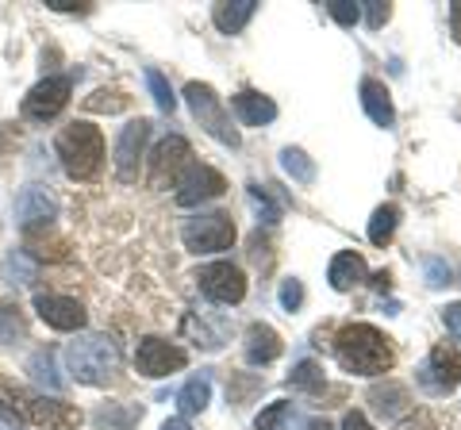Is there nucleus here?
Listing matches in <instances>:
<instances>
[{
	"mask_svg": "<svg viewBox=\"0 0 461 430\" xmlns=\"http://www.w3.org/2000/svg\"><path fill=\"white\" fill-rule=\"evenodd\" d=\"M0 415L16 430H77L81 411L62 404V399H47L42 392H23L0 384Z\"/></svg>",
	"mask_w": 461,
	"mask_h": 430,
	"instance_id": "obj_1",
	"label": "nucleus"
},
{
	"mask_svg": "<svg viewBox=\"0 0 461 430\" xmlns=\"http://www.w3.org/2000/svg\"><path fill=\"white\" fill-rule=\"evenodd\" d=\"M335 357L346 372H354V377H381V372H388L396 362L388 338L369 323L342 327L335 335Z\"/></svg>",
	"mask_w": 461,
	"mask_h": 430,
	"instance_id": "obj_2",
	"label": "nucleus"
},
{
	"mask_svg": "<svg viewBox=\"0 0 461 430\" xmlns=\"http://www.w3.org/2000/svg\"><path fill=\"white\" fill-rule=\"evenodd\" d=\"M54 150L74 181H93L100 174V162H104V135L93 123H69L58 131Z\"/></svg>",
	"mask_w": 461,
	"mask_h": 430,
	"instance_id": "obj_3",
	"label": "nucleus"
},
{
	"mask_svg": "<svg viewBox=\"0 0 461 430\" xmlns=\"http://www.w3.org/2000/svg\"><path fill=\"white\" fill-rule=\"evenodd\" d=\"M66 362L81 384L100 389V384H108L120 372V346L108 335H81L66 346Z\"/></svg>",
	"mask_w": 461,
	"mask_h": 430,
	"instance_id": "obj_4",
	"label": "nucleus"
},
{
	"mask_svg": "<svg viewBox=\"0 0 461 430\" xmlns=\"http://www.w3.org/2000/svg\"><path fill=\"white\" fill-rule=\"evenodd\" d=\"M185 100H189V108H193V116L200 120V127L215 139V142H223V147H230L235 150L239 147V131L230 127V116L223 112V104H220V96H215V89L212 85H200V81H189L185 85Z\"/></svg>",
	"mask_w": 461,
	"mask_h": 430,
	"instance_id": "obj_5",
	"label": "nucleus"
},
{
	"mask_svg": "<svg viewBox=\"0 0 461 430\" xmlns=\"http://www.w3.org/2000/svg\"><path fill=\"white\" fill-rule=\"evenodd\" d=\"M181 242L193 254H220L235 242V219L227 211H200L181 227Z\"/></svg>",
	"mask_w": 461,
	"mask_h": 430,
	"instance_id": "obj_6",
	"label": "nucleus"
},
{
	"mask_svg": "<svg viewBox=\"0 0 461 430\" xmlns=\"http://www.w3.org/2000/svg\"><path fill=\"white\" fill-rule=\"evenodd\" d=\"M189 365V354H185L181 346H173V342L166 338H139V350H135V372L139 377H169V372H177Z\"/></svg>",
	"mask_w": 461,
	"mask_h": 430,
	"instance_id": "obj_7",
	"label": "nucleus"
},
{
	"mask_svg": "<svg viewBox=\"0 0 461 430\" xmlns=\"http://www.w3.org/2000/svg\"><path fill=\"white\" fill-rule=\"evenodd\" d=\"M196 284L212 304H242V296H247V277L230 262H212L204 269H196Z\"/></svg>",
	"mask_w": 461,
	"mask_h": 430,
	"instance_id": "obj_8",
	"label": "nucleus"
},
{
	"mask_svg": "<svg viewBox=\"0 0 461 430\" xmlns=\"http://www.w3.org/2000/svg\"><path fill=\"white\" fill-rule=\"evenodd\" d=\"M193 150H189V142H185L181 135H169V139H162L154 147V154H150V174H147V181L154 184V189H166V184H177L181 181V174L189 169L193 162Z\"/></svg>",
	"mask_w": 461,
	"mask_h": 430,
	"instance_id": "obj_9",
	"label": "nucleus"
},
{
	"mask_svg": "<svg viewBox=\"0 0 461 430\" xmlns=\"http://www.w3.org/2000/svg\"><path fill=\"white\" fill-rule=\"evenodd\" d=\"M69 93H74V77H66V74L39 81L35 89L23 96V116H27V120H35V123L54 120L58 112L69 104Z\"/></svg>",
	"mask_w": 461,
	"mask_h": 430,
	"instance_id": "obj_10",
	"label": "nucleus"
},
{
	"mask_svg": "<svg viewBox=\"0 0 461 430\" xmlns=\"http://www.w3.org/2000/svg\"><path fill=\"white\" fill-rule=\"evenodd\" d=\"M420 384L427 392L446 396L461 384V350L457 346H435L420 365Z\"/></svg>",
	"mask_w": 461,
	"mask_h": 430,
	"instance_id": "obj_11",
	"label": "nucleus"
},
{
	"mask_svg": "<svg viewBox=\"0 0 461 430\" xmlns=\"http://www.w3.org/2000/svg\"><path fill=\"white\" fill-rule=\"evenodd\" d=\"M227 193V181L220 169L212 166H189L177 181V204L181 208H196V204H208V200L223 196Z\"/></svg>",
	"mask_w": 461,
	"mask_h": 430,
	"instance_id": "obj_12",
	"label": "nucleus"
},
{
	"mask_svg": "<svg viewBox=\"0 0 461 430\" xmlns=\"http://www.w3.org/2000/svg\"><path fill=\"white\" fill-rule=\"evenodd\" d=\"M150 139V123L147 120H131L115 139V177L120 181H135L139 177V157H142V147Z\"/></svg>",
	"mask_w": 461,
	"mask_h": 430,
	"instance_id": "obj_13",
	"label": "nucleus"
},
{
	"mask_svg": "<svg viewBox=\"0 0 461 430\" xmlns=\"http://www.w3.org/2000/svg\"><path fill=\"white\" fill-rule=\"evenodd\" d=\"M35 311L39 319L54 327V331H81L85 327V308L74 296H54V292H39L35 296Z\"/></svg>",
	"mask_w": 461,
	"mask_h": 430,
	"instance_id": "obj_14",
	"label": "nucleus"
},
{
	"mask_svg": "<svg viewBox=\"0 0 461 430\" xmlns=\"http://www.w3.org/2000/svg\"><path fill=\"white\" fill-rule=\"evenodd\" d=\"M16 227L20 231H35V227H47L50 219H58V200L47 193V189H39V184H32V189H23L16 196Z\"/></svg>",
	"mask_w": 461,
	"mask_h": 430,
	"instance_id": "obj_15",
	"label": "nucleus"
},
{
	"mask_svg": "<svg viewBox=\"0 0 461 430\" xmlns=\"http://www.w3.org/2000/svg\"><path fill=\"white\" fill-rule=\"evenodd\" d=\"M366 277H369V269L362 262V254H354V250L335 254V257H330V265H327V281H330V289H335V292H350Z\"/></svg>",
	"mask_w": 461,
	"mask_h": 430,
	"instance_id": "obj_16",
	"label": "nucleus"
},
{
	"mask_svg": "<svg viewBox=\"0 0 461 430\" xmlns=\"http://www.w3.org/2000/svg\"><path fill=\"white\" fill-rule=\"evenodd\" d=\"M235 116L247 123V127H266V123H273L277 120V104H273L269 96H262V93H254V89H242V93H235Z\"/></svg>",
	"mask_w": 461,
	"mask_h": 430,
	"instance_id": "obj_17",
	"label": "nucleus"
},
{
	"mask_svg": "<svg viewBox=\"0 0 461 430\" xmlns=\"http://www.w3.org/2000/svg\"><path fill=\"white\" fill-rule=\"evenodd\" d=\"M281 357V335L269 323H250L247 331V362L250 365H269Z\"/></svg>",
	"mask_w": 461,
	"mask_h": 430,
	"instance_id": "obj_18",
	"label": "nucleus"
},
{
	"mask_svg": "<svg viewBox=\"0 0 461 430\" xmlns=\"http://www.w3.org/2000/svg\"><path fill=\"white\" fill-rule=\"evenodd\" d=\"M362 108L377 127H393L396 123V108H393V96H388L384 81H373V77L362 81Z\"/></svg>",
	"mask_w": 461,
	"mask_h": 430,
	"instance_id": "obj_19",
	"label": "nucleus"
},
{
	"mask_svg": "<svg viewBox=\"0 0 461 430\" xmlns=\"http://www.w3.org/2000/svg\"><path fill=\"white\" fill-rule=\"evenodd\" d=\"M254 12H258V0H230V4H215L212 23L220 27L223 35H239L242 27L254 20Z\"/></svg>",
	"mask_w": 461,
	"mask_h": 430,
	"instance_id": "obj_20",
	"label": "nucleus"
},
{
	"mask_svg": "<svg viewBox=\"0 0 461 430\" xmlns=\"http://www.w3.org/2000/svg\"><path fill=\"white\" fill-rule=\"evenodd\" d=\"M27 372H32V381L42 389V396L47 392H62V377H58V362H54V350H39L32 362H27Z\"/></svg>",
	"mask_w": 461,
	"mask_h": 430,
	"instance_id": "obj_21",
	"label": "nucleus"
},
{
	"mask_svg": "<svg viewBox=\"0 0 461 430\" xmlns=\"http://www.w3.org/2000/svg\"><path fill=\"white\" fill-rule=\"evenodd\" d=\"M139 419H142V408H135V404H104L93 415V423L100 430H131Z\"/></svg>",
	"mask_w": 461,
	"mask_h": 430,
	"instance_id": "obj_22",
	"label": "nucleus"
},
{
	"mask_svg": "<svg viewBox=\"0 0 461 430\" xmlns=\"http://www.w3.org/2000/svg\"><path fill=\"white\" fill-rule=\"evenodd\" d=\"M208 399H212V377H208V372H200V377H193L181 389L177 408H181V415H200L208 408Z\"/></svg>",
	"mask_w": 461,
	"mask_h": 430,
	"instance_id": "obj_23",
	"label": "nucleus"
},
{
	"mask_svg": "<svg viewBox=\"0 0 461 430\" xmlns=\"http://www.w3.org/2000/svg\"><path fill=\"white\" fill-rule=\"evenodd\" d=\"M396 227H400V208L396 204H381L377 211H373V219H369V242L373 246H388L396 235Z\"/></svg>",
	"mask_w": 461,
	"mask_h": 430,
	"instance_id": "obj_24",
	"label": "nucleus"
},
{
	"mask_svg": "<svg viewBox=\"0 0 461 430\" xmlns=\"http://www.w3.org/2000/svg\"><path fill=\"white\" fill-rule=\"evenodd\" d=\"M27 338V319L16 304L0 308V346H16V342Z\"/></svg>",
	"mask_w": 461,
	"mask_h": 430,
	"instance_id": "obj_25",
	"label": "nucleus"
},
{
	"mask_svg": "<svg viewBox=\"0 0 461 430\" xmlns=\"http://www.w3.org/2000/svg\"><path fill=\"white\" fill-rule=\"evenodd\" d=\"M281 166H285V174L293 177L296 184H312L315 181V162H312L304 150H296V147L281 150Z\"/></svg>",
	"mask_w": 461,
	"mask_h": 430,
	"instance_id": "obj_26",
	"label": "nucleus"
},
{
	"mask_svg": "<svg viewBox=\"0 0 461 430\" xmlns=\"http://www.w3.org/2000/svg\"><path fill=\"white\" fill-rule=\"evenodd\" d=\"M5 281L16 284V289H20V284H32V281H35V262H32V257H27L23 250H12V254L5 257Z\"/></svg>",
	"mask_w": 461,
	"mask_h": 430,
	"instance_id": "obj_27",
	"label": "nucleus"
},
{
	"mask_svg": "<svg viewBox=\"0 0 461 430\" xmlns=\"http://www.w3.org/2000/svg\"><path fill=\"white\" fill-rule=\"evenodd\" d=\"M288 384L300 392H320L323 389V365H315V362H300L293 369V377H288Z\"/></svg>",
	"mask_w": 461,
	"mask_h": 430,
	"instance_id": "obj_28",
	"label": "nucleus"
},
{
	"mask_svg": "<svg viewBox=\"0 0 461 430\" xmlns=\"http://www.w3.org/2000/svg\"><path fill=\"white\" fill-rule=\"evenodd\" d=\"M369 399L377 404V411H381V415H388V419H393V415H400V411H403V404H408V392H403L400 384H388V389H377Z\"/></svg>",
	"mask_w": 461,
	"mask_h": 430,
	"instance_id": "obj_29",
	"label": "nucleus"
},
{
	"mask_svg": "<svg viewBox=\"0 0 461 430\" xmlns=\"http://www.w3.org/2000/svg\"><path fill=\"white\" fill-rule=\"evenodd\" d=\"M147 85H150V93H154L158 112H166V116H173V108H177V96H173L169 81H166L162 74H158V69H147Z\"/></svg>",
	"mask_w": 461,
	"mask_h": 430,
	"instance_id": "obj_30",
	"label": "nucleus"
},
{
	"mask_svg": "<svg viewBox=\"0 0 461 430\" xmlns=\"http://www.w3.org/2000/svg\"><path fill=\"white\" fill-rule=\"evenodd\" d=\"M293 419V404H285V399H277V404H269L262 415L254 419L258 430H285V423Z\"/></svg>",
	"mask_w": 461,
	"mask_h": 430,
	"instance_id": "obj_31",
	"label": "nucleus"
},
{
	"mask_svg": "<svg viewBox=\"0 0 461 430\" xmlns=\"http://www.w3.org/2000/svg\"><path fill=\"white\" fill-rule=\"evenodd\" d=\"M85 108H89V112H108V116H112V112L127 108V96L120 89H100V93H93L89 100H85Z\"/></svg>",
	"mask_w": 461,
	"mask_h": 430,
	"instance_id": "obj_32",
	"label": "nucleus"
},
{
	"mask_svg": "<svg viewBox=\"0 0 461 430\" xmlns=\"http://www.w3.org/2000/svg\"><path fill=\"white\" fill-rule=\"evenodd\" d=\"M250 200L262 208V223H277L281 219V204H273L269 184H250Z\"/></svg>",
	"mask_w": 461,
	"mask_h": 430,
	"instance_id": "obj_33",
	"label": "nucleus"
},
{
	"mask_svg": "<svg viewBox=\"0 0 461 430\" xmlns=\"http://www.w3.org/2000/svg\"><path fill=\"white\" fill-rule=\"evenodd\" d=\"M327 12H330V20L342 23V27H354L357 20H362V8H357L354 0H330Z\"/></svg>",
	"mask_w": 461,
	"mask_h": 430,
	"instance_id": "obj_34",
	"label": "nucleus"
},
{
	"mask_svg": "<svg viewBox=\"0 0 461 430\" xmlns=\"http://www.w3.org/2000/svg\"><path fill=\"white\" fill-rule=\"evenodd\" d=\"M300 304H304V284H300L296 277H288L281 284V308L285 311H300Z\"/></svg>",
	"mask_w": 461,
	"mask_h": 430,
	"instance_id": "obj_35",
	"label": "nucleus"
},
{
	"mask_svg": "<svg viewBox=\"0 0 461 430\" xmlns=\"http://www.w3.org/2000/svg\"><path fill=\"white\" fill-rule=\"evenodd\" d=\"M427 284H430V289L450 284V265H446L442 257H427Z\"/></svg>",
	"mask_w": 461,
	"mask_h": 430,
	"instance_id": "obj_36",
	"label": "nucleus"
},
{
	"mask_svg": "<svg viewBox=\"0 0 461 430\" xmlns=\"http://www.w3.org/2000/svg\"><path fill=\"white\" fill-rule=\"evenodd\" d=\"M388 16H393V8H388L384 0H366V23L373 27V31H377V27H384Z\"/></svg>",
	"mask_w": 461,
	"mask_h": 430,
	"instance_id": "obj_37",
	"label": "nucleus"
},
{
	"mask_svg": "<svg viewBox=\"0 0 461 430\" xmlns=\"http://www.w3.org/2000/svg\"><path fill=\"white\" fill-rule=\"evenodd\" d=\"M442 323H446V331L461 342V304H446L442 308Z\"/></svg>",
	"mask_w": 461,
	"mask_h": 430,
	"instance_id": "obj_38",
	"label": "nucleus"
},
{
	"mask_svg": "<svg viewBox=\"0 0 461 430\" xmlns=\"http://www.w3.org/2000/svg\"><path fill=\"white\" fill-rule=\"evenodd\" d=\"M342 430H373V426H369V419H366L362 411H350V415L342 419Z\"/></svg>",
	"mask_w": 461,
	"mask_h": 430,
	"instance_id": "obj_39",
	"label": "nucleus"
},
{
	"mask_svg": "<svg viewBox=\"0 0 461 430\" xmlns=\"http://www.w3.org/2000/svg\"><path fill=\"white\" fill-rule=\"evenodd\" d=\"M450 23H454V39L461 42V0H457V4H450Z\"/></svg>",
	"mask_w": 461,
	"mask_h": 430,
	"instance_id": "obj_40",
	"label": "nucleus"
},
{
	"mask_svg": "<svg viewBox=\"0 0 461 430\" xmlns=\"http://www.w3.org/2000/svg\"><path fill=\"white\" fill-rule=\"evenodd\" d=\"M162 430H193V426L185 423V419H166V423H162Z\"/></svg>",
	"mask_w": 461,
	"mask_h": 430,
	"instance_id": "obj_41",
	"label": "nucleus"
},
{
	"mask_svg": "<svg viewBox=\"0 0 461 430\" xmlns=\"http://www.w3.org/2000/svg\"><path fill=\"white\" fill-rule=\"evenodd\" d=\"M304 430H327V423H320V419H315V423H308Z\"/></svg>",
	"mask_w": 461,
	"mask_h": 430,
	"instance_id": "obj_42",
	"label": "nucleus"
}]
</instances>
